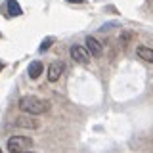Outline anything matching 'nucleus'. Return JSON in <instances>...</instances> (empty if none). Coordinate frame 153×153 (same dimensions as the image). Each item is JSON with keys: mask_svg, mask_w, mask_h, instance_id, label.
Wrapping results in <instances>:
<instances>
[{"mask_svg": "<svg viewBox=\"0 0 153 153\" xmlns=\"http://www.w3.org/2000/svg\"><path fill=\"white\" fill-rule=\"evenodd\" d=\"M19 109L29 113V115H40L48 109V103L42 102L36 96H23V98L19 100Z\"/></svg>", "mask_w": 153, "mask_h": 153, "instance_id": "1", "label": "nucleus"}, {"mask_svg": "<svg viewBox=\"0 0 153 153\" xmlns=\"http://www.w3.org/2000/svg\"><path fill=\"white\" fill-rule=\"evenodd\" d=\"M31 146H33V140L27 136H12L6 143L10 153H25Z\"/></svg>", "mask_w": 153, "mask_h": 153, "instance_id": "2", "label": "nucleus"}, {"mask_svg": "<svg viewBox=\"0 0 153 153\" xmlns=\"http://www.w3.org/2000/svg\"><path fill=\"white\" fill-rule=\"evenodd\" d=\"M69 54H71V57H73L75 61H79V63H82V65L90 61V52L86 50V48L79 46V44H73V46H71Z\"/></svg>", "mask_w": 153, "mask_h": 153, "instance_id": "3", "label": "nucleus"}, {"mask_svg": "<svg viewBox=\"0 0 153 153\" xmlns=\"http://www.w3.org/2000/svg\"><path fill=\"white\" fill-rule=\"evenodd\" d=\"M84 44H86V50L90 52V56H92V57H100V56L103 54V46H102V42H98L94 36H86Z\"/></svg>", "mask_w": 153, "mask_h": 153, "instance_id": "4", "label": "nucleus"}, {"mask_svg": "<svg viewBox=\"0 0 153 153\" xmlns=\"http://www.w3.org/2000/svg\"><path fill=\"white\" fill-rule=\"evenodd\" d=\"M16 126H19V128H31V130H36V128L40 126V123L35 121V119H31V117H17V119H16Z\"/></svg>", "mask_w": 153, "mask_h": 153, "instance_id": "5", "label": "nucleus"}, {"mask_svg": "<svg viewBox=\"0 0 153 153\" xmlns=\"http://www.w3.org/2000/svg\"><path fill=\"white\" fill-rule=\"evenodd\" d=\"M61 71H63V65L52 63L50 67H48V80H50V82H57L59 76H61Z\"/></svg>", "mask_w": 153, "mask_h": 153, "instance_id": "6", "label": "nucleus"}, {"mask_svg": "<svg viewBox=\"0 0 153 153\" xmlns=\"http://www.w3.org/2000/svg\"><path fill=\"white\" fill-rule=\"evenodd\" d=\"M42 69H44V67H42L40 61H33V63L29 65V69H27V75L35 80V79H38V76L42 75Z\"/></svg>", "mask_w": 153, "mask_h": 153, "instance_id": "7", "label": "nucleus"}, {"mask_svg": "<svg viewBox=\"0 0 153 153\" xmlns=\"http://www.w3.org/2000/svg\"><path fill=\"white\" fill-rule=\"evenodd\" d=\"M136 54L142 57L143 61H147V63H153V50L147 46H138L136 48Z\"/></svg>", "mask_w": 153, "mask_h": 153, "instance_id": "8", "label": "nucleus"}, {"mask_svg": "<svg viewBox=\"0 0 153 153\" xmlns=\"http://www.w3.org/2000/svg\"><path fill=\"white\" fill-rule=\"evenodd\" d=\"M6 6H8V12H10V16H21V6H19V4H17V0H8V2H6Z\"/></svg>", "mask_w": 153, "mask_h": 153, "instance_id": "9", "label": "nucleus"}, {"mask_svg": "<svg viewBox=\"0 0 153 153\" xmlns=\"http://www.w3.org/2000/svg\"><path fill=\"white\" fill-rule=\"evenodd\" d=\"M52 42H54V38H52V36H48V38H44V40L40 42V46H38V52H46L48 48L52 46Z\"/></svg>", "mask_w": 153, "mask_h": 153, "instance_id": "10", "label": "nucleus"}, {"mask_svg": "<svg viewBox=\"0 0 153 153\" xmlns=\"http://www.w3.org/2000/svg\"><path fill=\"white\" fill-rule=\"evenodd\" d=\"M111 27H119V23L117 21H109V23H103V25L102 27H100V31H109V29H111Z\"/></svg>", "mask_w": 153, "mask_h": 153, "instance_id": "11", "label": "nucleus"}, {"mask_svg": "<svg viewBox=\"0 0 153 153\" xmlns=\"http://www.w3.org/2000/svg\"><path fill=\"white\" fill-rule=\"evenodd\" d=\"M67 2H71V4H82L84 0H67Z\"/></svg>", "mask_w": 153, "mask_h": 153, "instance_id": "12", "label": "nucleus"}, {"mask_svg": "<svg viewBox=\"0 0 153 153\" xmlns=\"http://www.w3.org/2000/svg\"><path fill=\"white\" fill-rule=\"evenodd\" d=\"M4 69V61H0V71H2Z\"/></svg>", "mask_w": 153, "mask_h": 153, "instance_id": "13", "label": "nucleus"}, {"mask_svg": "<svg viewBox=\"0 0 153 153\" xmlns=\"http://www.w3.org/2000/svg\"><path fill=\"white\" fill-rule=\"evenodd\" d=\"M0 153H2V149H0Z\"/></svg>", "mask_w": 153, "mask_h": 153, "instance_id": "14", "label": "nucleus"}]
</instances>
